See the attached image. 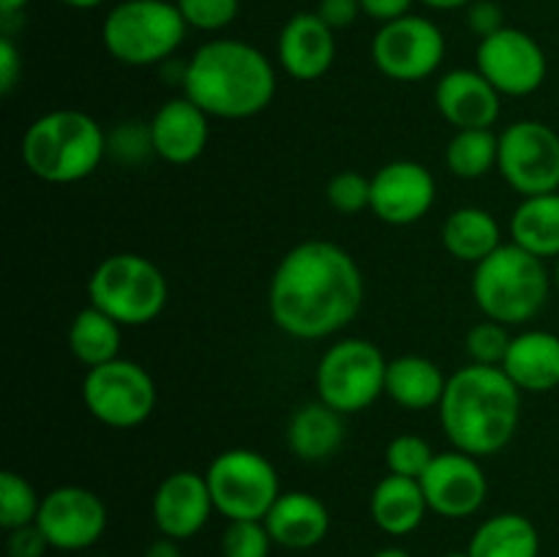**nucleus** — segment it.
I'll return each instance as SVG.
<instances>
[{"mask_svg": "<svg viewBox=\"0 0 559 557\" xmlns=\"http://www.w3.org/2000/svg\"><path fill=\"white\" fill-rule=\"evenodd\" d=\"M364 293V273L347 249L331 240H304L273 271L267 306L278 331L314 342L347 328Z\"/></svg>", "mask_w": 559, "mask_h": 557, "instance_id": "f257e3e1", "label": "nucleus"}, {"mask_svg": "<svg viewBox=\"0 0 559 557\" xmlns=\"http://www.w3.org/2000/svg\"><path fill=\"white\" fill-rule=\"evenodd\" d=\"M440 420L456 451L495 457L513 440L522 420V391L502 366L469 364L448 377Z\"/></svg>", "mask_w": 559, "mask_h": 557, "instance_id": "f03ea898", "label": "nucleus"}, {"mask_svg": "<svg viewBox=\"0 0 559 557\" xmlns=\"http://www.w3.org/2000/svg\"><path fill=\"white\" fill-rule=\"evenodd\" d=\"M186 63L183 96L211 118H254L276 96V69L254 44L213 38Z\"/></svg>", "mask_w": 559, "mask_h": 557, "instance_id": "7ed1b4c3", "label": "nucleus"}, {"mask_svg": "<svg viewBox=\"0 0 559 557\" xmlns=\"http://www.w3.org/2000/svg\"><path fill=\"white\" fill-rule=\"evenodd\" d=\"M107 156V131L82 109H52L22 134V162L47 183H80Z\"/></svg>", "mask_w": 559, "mask_h": 557, "instance_id": "20e7f679", "label": "nucleus"}, {"mask_svg": "<svg viewBox=\"0 0 559 557\" xmlns=\"http://www.w3.org/2000/svg\"><path fill=\"white\" fill-rule=\"evenodd\" d=\"M551 293L546 260L522 246L502 244L495 254L475 265L473 298L486 320L502 325H522L540 315Z\"/></svg>", "mask_w": 559, "mask_h": 557, "instance_id": "39448f33", "label": "nucleus"}, {"mask_svg": "<svg viewBox=\"0 0 559 557\" xmlns=\"http://www.w3.org/2000/svg\"><path fill=\"white\" fill-rule=\"evenodd\" d=\"M186 31L189 25L169 0H123L104 16L102 42L118 63L145 69L173 58Z\"/></svg>", "mask_w": 559, "mask_h": 557, "instance_id": "423d86ee", "label": "nucleus"}, {"mask_svg": "<svg viewBox=\"0 0 559 557\" xmlns=\"http://www.w3.org/2000/svg\"><path fill=\"white\" fill-rule=\"evenodd\" d=\"M87 298L120 325H147L164 311L169 284L147 257L120 251L104 257L87 278Z\"/></svg>", "mask_w": 559, "mask_h": 557, "instance_id": "0eeeda50", "label": "nucleus"}, {"mask_svg": "<svg viewBox=\"0 0 559 557\" xmlns=\"http://www.w3.org/2000/svg\"><path fill=\"white\" fill-rule=\"evenodd\" d=\"M388 360L369 339L349 336L331 344L317 364V396L342 415L369 410L385 393Z\"/></svg>", "mask_w": 559, "mask_h": 557, "instance_id": "6e6552de", "label": "nucleus"}, {"mask_svg": "<svg viewBox=\"0 0 559 557\" xmlns=\"http://www.w3.org/2000/svg\"><path fill=\"white\" fill-rule=\"evenodd\" d=\"M213 506L229 522L265 519L282 495L278 473L262 453L251 448H229L218 453L205 473Z\"/></svg>", "mask_w": 559, "mask_h": 557, "instance_id": "1a4fd4ad", "label": "nucleus"}, {"mask_svg": "<svg viewBox=\"0 0 559 557\" xmlns=\"http://www.w3.org/2000/svg\"><path fill=\"white\" fill-rule=\"evenodd\" d=\"M156 382L136 360L115 358L87 369L82 380V402L87 413L112 429H134L156 410Z\"/></svg>", "mask_w": 559, "mask_h": 557, "instance_id": "9d476101", "label": "nucleus"}, {"mask_svg": "<svg viewBox=\"0 0 559 557\" xmlns=\"http://www.w3.org/2000/svg\"><path fill=\"white\" fill-rule=\"evenodd\" d=\"M497 169L522 197L559 191V134L544 120H516L500 134Z\"/></svg>", "mask_w": 559, "mask_h": 557, "instance_id": "9b49d317", "label": "nucleus"}, {"mask_svg": "<svg viewBox=\"0 0 559 557\" xmlns=\"http://www.w3.org/2000/svg\"><path fill=\"white\" fill-rule=\"evenodd\" d=\"M374 66L393 82H420L445 60V36L431 20L407 14L385 22L371 42Z\"/></svg>", "mask_w": 559, "mask_h": 557, "instance_id": "f8f14e48", "label": "nucleus"}, {"mask_svg": "<svg viewBox=\"0 0 559 557\" xmlns=\"http://www.w3.org/2000/svg\"><path fill=\"white\" fill-rule=\"evenodd\" d=\"M475 69L500 91V96H533L546 82V52L530 33L519 27H502L480 38L475 52Z\"/></svg>", "mask_w": 559, "mask_h": 557, "instance_id": "ddd939ff", "label": "nucleus"}, {"mask_svg": "<svg viewBox=\"0 0 559 557\" xmlns=\"http://www.w3.org/2000/svg\"><path fill=\"white\" fill-rule=\"evenodd\" d=\"M109 513L102 497L85 486H58L41 497L36 524L58 552H82L98 544Z\"/></svg>", "mask_w": 559, "mask_h": 557, "instance_id": "4468645a", "label": "nucleus"}, {"mask_svg": "<svg viewBox=\"0 0 559 557\" xmlns=\"http://www.w3.org/2000/svg\"><path fill=\"white\" fill-rule=\"evenodd\" d=\"M429 511L445 519H467L480 511L489 495V481L475 457L464 451L437 453L435 462L420 475Z\"/></svg>", "mask_w": 559, "mask_h": 557, "instance_id": "2eb2a0df", "label": "nucleus"}, {"mask_svg": "<svg viewBox=\"0 0 559 557\" xmlns=\"http://www.w3.org/2000/svg\"><path fill=\"white\" fill-rule=\"evenodd\" d=\"M435 175L418 162H391L371 178V213L393 227L420 222L435 208Z\"/></svg>", "mask_w": 559, "mask_h": 557, "instance_id": "dca6fc26", "label": "nucleus"}, {"mask_svg": "<svg viewBox=\"0 0 559 557\" xmlns=\"http://www.w3.org/2000/svg\"><path fill=\"white\" fill-rule=\"evenodd\" d=\"M213 511L216 506L207 489V478L191 470L167 475L153 495V522L158 533L175 541L194 538Z\"/></svg>", "mask_w": 559, "mask_h": 557, "instance_id": "f3484780", "label": "nucleus"}, {"mask_svg": "<svg viewBox=\"0 0 559 557\" xmlns=\"http://www.w3.org/2000/svg\"><path fill=\"white\" fill-rule=\"evenodd\" d=\"M278 63L293 80L314 82L331 71L336 60V36L317 11H300L289 16L278 33Z\"/></svg>", "mask_w": 559, "mask_h": 557, "instance_id": "a211bd4d", "label": "nucleus"}, {"mask_svg": "<svg viewBox=\"0 0 559 557\" xmlns=\"http://www.w3.org/2000/svg\"><path fill=\"white\" fill-rule=\"evenodd\" d=\"M500 91L478 69H453L440 76L435 104L453 129H491L500 118Z\"/></svg>", "mask_w": 559, "mask_h": 557, "instance_id": "6ab92c4d", "label": "nucleus"}, {"mask_svg": "<svg viewBox=\"0 0 559 557\" xmlns=\"http://www.w3.org/2000/svg\"><path fill=\"white\" fill-rule=\"evenodd\" d=\"M211 115L197 107L189 96L164 102L151 120L156 156L167 164H191L202 156L211 137Z\"/></svg>", "mask_w": 559, "mask_h": 557, "instance_id": "aec40b11", "label": "nucleus"}, {"mask_svg": "<svg viewBox=\"0 0 559 557\" xmlns=\"http://www.w3.org/2000/svg\"><path fill=\"white\" fill-rule=\"evenodd\" d=\"M262 522L273 544L289 552H306L325 541L331 530V513L325 502L309 491H282Z\"/></svg>", "mask_w": 559, "mask_h": 557, "instance_id": "412c9836", "label": "nucleus"}, {"mask_svg": "<svg viewBox=\"0 0 559 557\" xmlns=\"http://www.w3.org/2000/svg\"><path fill=\"white\" fill-rule=\"evenodd\" d=\"M502 371L522 393L555 391L559 388V336L540 328L513 336Z\"/></svg>", "mask_w": 559, "mask_h": 557, "instance_id": "4be33fe9", "label": "nucleus"}, {"mask_svg": "<svg viewBox=\"0 0 559 557\" xmlns=\"http://www.w3.org/2000/svg\"><path fill=\"white\" fill-rule=\"evenodd\" d=\"M371 519L382 533L402 538L415 533L424 524L429 502H426L424 486L418 478H404V475H385L371 491Z\"/></svg>", "mask_w": 559, "mask_h": 557, "instance_id": "5701e85b", "label": "nucleus"}, {"mask_svg": "<svg viewBox=\"0 0 559 557\" xmlns=\"http://www.w3.org/2000/svg\"><path fill=\"white\" fill-rule=\"evenodd\" d=\"M445 388L448 377L435 360L424 355H402V358L388 360L385 393L399 407L415 410V413L440 407Z\"/></svg>", "mask_w": 559, "mask_h": 557, "instance_id": "b1692460", "label": "nucleus"}, {"mask_svg": "<svg viewBox=\"0 0 559 557\" xmlns=\"http://www.w3.org/2000/svg\"><path fill=\"white\" fill-rule=\"evenodd\" d=\"M347 426L338 410L328 407L325 402H311L295 410L287 426V442L293 453L304 462H325L342 448Z\"/></svg>", "mask_w": 559, "mask_h": 557, "instance_id": "393cba45", "label": "nucleus"}, {"mask_svg": "<svg viewBox=\"0 0 559 557\" xmlns=\"http://www.w3.org/2000/svg\"><path fill=\"white\" fill-rule=\"evenodd\" d=\"M442 246L459 262L478 265L502 246L500 222L486 208H459L442 224Z\"/></svg>", "mask_w": 559, "mask_h": 557, "instance_id": "a878e982", "label": "nucleus"}, {"mask_svg": "<svg viewBox=\"0 0 559 557\" xmlns=\"http://www.w3.org/2000/svg\"><path fill=\"white\" fill-rule=\"evenodd\" d=\"M511 240L530 254L559 257V191L522 197L511 216Z\"/></svg>", "mask_w": 559, "mask_h": 557, "instance_id": "bb28decb", "label": "nucleus"}, {"mask_svg": "<svg viewBox=\"0 0 559 557\" xmlns=\"http://www.w3.org/2000/svg\"><path fill=\"white\" fill-rule=\"evenodd\" d=\"M469 557H538V528L524 513H495L475 530L467 546Z\"/></svg>", "mask_w": 559, "mask_h": 557, "instance_id": "cd10ccee", "label": "nucleus"}, {"mask_svg": "<svg viewBox=\"0 0 559 557\" xmlns=\"http://www.w3.org/2000/svg\"><path fill=\"white\" fill-rule=\"evenodd\" d=\"M120 322H115L112 317L104 315L96 306H85L82 311H76V317L71 320L69 328V347L80 364H85L87 369L93 366H104L109 360L120 358Z\"/></svg>", "mask_w": 559, "mask_h": 557, "instance_id": "c85d7f7f", "label": "nucleus"}, {"mask_svg": "<svg viewBox=\"0 0 559 557\" xmlns=\"http://www.w3.org/2000/svg\"><path fill=\"white\" fill-rule=\"evenodd\" d=\"M500 137L491 129H459L445 147V164L456 178L475 180L497 169Z\"/></svg>", "mask_w": 559, "mask_h": 557, "instance_id": "c756f323", "label": "nucleus"}, {"mask_svg": "<svg viewBox=\"0 0 559 557\" xmlns=\"http://www.w3.org/2000/svg\"><path fill=\"white\" fill-rule=\"evenodd\" d=\"M41 508V497L36 495L31 481L14 470L0 473V528L9 530L33 524Z\"/></svg>", "mask_w": 559, "mask_h": 557, "instance_id": "7c9ffc66", "label": "nucleus"}, {"mask_svg": "<svg viewBox=\"0 0 559 557\" xmlns=\"http://www.w3.org/2000/svg\"><path fill=\"white\" fill-rule=\"evenodd\" d=\"M107 156H112L118 164H126V167H136V164L156 156L151 123L126 120V123L115 126L107 134Z\"/></svg>", "mask_w": 559, "mask_h": 557, "instance_id": "2f4dec72", "label": "nucleus"}, {"mask_svg": "<svg viewBox=\"0 0 559 557\" xmlns=\"http://www.w3.org/2000/svg\"><path fill=\"white\" fill-rule=\"evenodd\" d=\"M437 453L431 451L429 442L418 435H399L388 442L385 464L388 473L404 475V478H418L429 470Z\"/></svg>", "mask_w": 559, "mask_h": 557, "instance_id": "473e14b6", "label": "nucleus"}, {"mask_svg": "<svg viewBox=\"0 0 559 557\" xmlns=\"http://www.w3.org/2000/svg\"><path fill=\"white\" fill-rule=\"evenodd\" d=\"M271 546L273 538L260 519H240V522H229L224 528V557H271Z\"/></svg>", "mask_w": 559, "mask_h": 557, "instance_id": "72a5a7b5", "label": "nucleus"}, {"mask_svg": "<svg viewBox=\"0 0 559 557\" xmlns=\"http://www.w3.org/2000/svg\"><path fill=\"white\" fill-rule=\"evenodd\" d=\"M325 197L333 211L342 216H355L371 208V180L355 169H344L328 180Z\"/></svg>", "mask_w": 559, "mask_h": 557, "instance_id": "f704fd0d", "label": "nucleus"}, {"mask_svg": "<svg viewBox=\"0 0 559 557\" xmlns=\"http://www.w3.org/2000/svg\"><path fill=\"white\" fill-rule=\"evenodd\" d=\"M511 339L513 336L508 333V325H502V322H478L467 333V353L473 358V364L502 366L508 347H511Z\"/></svg>", "mask_w": 559, "mask_h": 557, "instance_id": "c9c22d12", "label": "nucleus"}, {"mask_svg": "<svg viewBox=\"0 0 559 557\" xmlns=\"http://www.w3.org/2000/svg\"><path fill=\"white\" fill-rule=\"evenodd\" d=\"M178 11L186 25L202 33H216L233 25L240 11V0H178Z\"/></svg>", "mask_w": 559, "mask_h": 557, "instance_id": "e433bc0d", "label": "nucleus"}, {"mask_svg": "<svg viewBox=\"0 0 559 557\" xmlns=\"http://www.w3.org/2000/svg\"><path fill=\"white\" fill-rule=\"evenodd\" d=\"M49 541L44 538V533L38 530V524H25V528L9 530V538H5V552L9 557H44L47 555Z\"/></svg>", "mask_w": 559, "mask_h": 557, "instance_id": "4c0bfd02", "label": "nucleus"}, {"mask_svg": "<svg viewBox=\"0 0 559 557\" xmlns=\"http://www.w3.org/2000/svg\"><path fill=\"white\" fill-rule=\"evenodd\" d=\"M467 22H469V31L480 38L491 36V33H497L506 27L502 9L497 3H491V0H475L467 11Z\"/></svg>", "mask_w": 559, "mask_h": 557, "instance_id": "58836bf2", "label": "nucleus"}, {"mask_svg": "<svg viewBox=\"0 0 559 557\" xmlns=\"http://www.w3.org/2000/svg\"><path fill=\"white\" fill-rule=\"evenodd\" d=\"M22 76V55L11 36L0 38V93L9 96Z\"/></svg>", "mask_w": 559, "mask_h": 557, "instance_id": "ea45409f", "label": "nucleus"}, {"mask_svg": "<svg viewBox=\"0 0 559 557\" xmlns=\"http://www.w3.org/2000/svg\"><path fill=\"white\" fill-rule=\"evenodd\" d=\"M317 14L322 16V22L333 27V31H342V27H349L360 11V0H320L317 5Z\"/></svg>", "mask_w": 559, "mask_h": 557, "instance_id": "a19ab883", "label": "nucleus"}, {"mask_svg": "<svg viewBox=\"0 0 559 557\" xmlns=\"http://www.w3.org/2000/svg\"><path fill=\"white\" fill-rule=\"evenodd\" d=\"M413 3L415 0H360V11L366 16L377 22H393V20H402V16L413 14Z\"/></svg>", "mask_w": 559, "mask_h": 557, "instance_id": "79ce46f5", "label": "nucleus"}, {"mask_svg": "<svg viewBox=\"0 0 559 557\" xmlns=\"http://www.w3.org/2000/svg\"><path fill=\"white\" fill-rule=\"evenodd\" d=\"M142 557H183V552H180L178 541L167 538V535H162V538H158V541L147 544L145 555H142Z\"/></svg>", "mask_w": 559, "mask_h": 557, "instance_id": "37998d69", "label": "nucleus"}, {"mask_svg": "<svg viewBox=\"0 0 559 557\" xmlns=\"http://www.w3.org/2000/svg\"><path fill=\"white\" fill-rule=\"evenodd\" d=\"M424 5H429V9L435 11H456V9H464V5H473L475 0H420Z\"/></svg>", "mask_w": 559, "mask_h": 557, "instance_id": "c03bdc74", "label": "nucleus"}, {"mask_svg": "<svg viewBox=\"0 0 559 557\" xmlns=\"http://www.w3.org/2000/svg\"><path fill=\"white\" fill-rule=\"evenodd\" d=\"M27 3H31V0H0V14H3V20H11V16L20 14Z\"/></svg>", "mask_w": 559, "mask_h": 557, "instance_id": "a18cd8bd", "label": "nucleus"}, {"mask_svg": "<svg viewBox=\"0 0 559 557\" xmlns=\"http://www.w3.org/2000/svg\"><path fill=\"white\" fill-rule=\"evenodd\" d=\"M63 5H69V9H76V11H87V9H98L102 3H107V0H60Z\"/></svg>", "mask_w": 559, "mask_h": 557, "instance_id": "49530a36", "label": "nucleus"}, {"mask_svg": "<svg viewBox=\"0 0 559 557\" xmlns=\"http://www.w3.org/2000/svg\"><path fill=\"white\" fill-rule=\"evenodd\" d=\"M371 557H413V555H409L407 549H402V546H385V549L374 552Z\"/></svg>", "mask_w": 559, "mask_h": 557, "instance_id": "de8ad7c7", "label": "nucleus"}, {"mask_svg": "<svg viewBox=\"0 0 559 557\" xmlns=\"http://www.w3.org/2000/svg\"><path fill=\"white\" fill-rule=\"evenodd\" d=\"M442 557H469V552L464 549V552H448V555H442Z\"/></svg>", "mask_w": 559, "mask_h": 557, "instance_id": "09e8293b", "label": "nucleus"}, {"mask_svg": "<svg viewBox=\"0 0 559 557\" xmlns=\"http://www.w3.org/2000/svg\"><path fill=\"white\" fill-rule=\"evenodd\" d=\"M555 287H557V293H559V257H557V268H555Z\"/></svg>", "mask_w": 559, "mask_h": 557, "instance_id": "8fccbe9b", "label": "nucleus"}, {"mask_svg": "<svg viewBox=\"0 0 559 557\" xmlns=\"http://www.w3.org/2000/svg\"><path fill=\"white\" fill-rule=\"evenodd\" d=\"M98 557H104V555H98Z\"/></svg>", "mask_w": 559, "mask_h": 557, "instance_id": "3c124183", "label": "nucleus"}]
</instances>
